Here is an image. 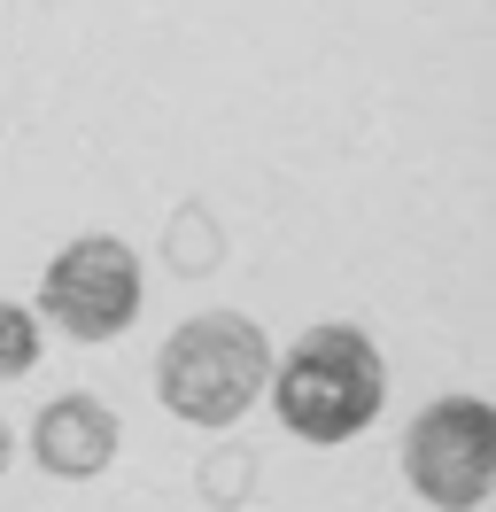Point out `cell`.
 Masks as SVG:
<instances>
[{"label": "cell", "instance_id": "52a82bcc", "mask_svg": "<svg viewBox=\"0 0 496 512\" xmlns=\"http://www.w3.org/2000/svg\"><path fill=\"white\" fill-rule=\"evenodd\" d=\"M194 497L210 512H241L256 497V450L248 443H225V450H202V466H194Z\"/></svg>", "mask_w": 496, "mask_h": 512}, {"label": "cell", "instance_id": "3957f363", "mask_svg": "<svg viewBox=\"0 0 496 512\" xmlns=\"http://www.w3.org/2000/svg\"><path fill=\"white\" fill-rule=\"evenodd\" d=\"M140 303H148V272H140V256L132 241L117 233H78V241H62L47 256V272H39V326H62V342H117L132 334L140 319Z\"/></svg>", "mask_w": 496, "mask_h": 512}, {"label": "cell", "instance_id": "277c9868", "mask_svg": "<svg viewBox=\"0 0 496 512\" xmlns=\"http://www.w3.org/2000/svg\"><path fill=\"white\" fill-rule=\"evenodd\" d=\"M403 481L434 512H481L496 489V412L481 396H434L403 427Z\"/></svg>", "mask_w": 496, "mask_h": 512}, {"label": "cell", "instance_id": "6da1fadb", "mask_svg": "<svg viewBox=\"0 0 496 512\" xmlns=\"http://www.w3.org/2000/svg\"><path fill=\"white\" fill-rule=\"evenodd\" d=\"M272 396L279 427L295 435V443L326 450V443H349V435H365L380 404H388V357L372 342L365 326L349 319H326V326H303L295 334V350L272 357Z\"/></svg>", "mask_w": 496, "mask_h": 512}, {"label": "cell", "instance_id": "7a4b0ae2", "mask_svg": "<svg viewBox=\"0 0 496 512\" xmlns=\"http://www.w3.org/2000/svg\"><path fill=\"white\" fill-rule=\"evenodd\" d=\"M272 334L248 319V311H202L179 319L155 350V404L186 427H233L248 419V404H264L272 381Z\"/></svg>", "mask_w": 496, "mask_h": 512}, {"label": "cell", "instance_id": "ba28073f", "mask_svg": "<svg viewBox=\"0 0 496 512\" xmlns=\"http://www.w3.org/2000/svg\"><path fill=\"white\" fill-rule=\"evenodd\" d=\"M39 350H47L39 311L31 303H0V381H24L31 365H39Z\"/></svg>", "mask_w": 496, "mask_h": 512}, {"label": "cell", "instance_id": "8992f818", "mask_svg": "<svg viewBox=\"0 0 496 512\" xmlns=\"http://www.w3.org/2000/svg\"><path fill=\"white\" fill-rule=\"evenodd\" d=\"M163 264H171L179 280H210V272H225V225H217L210 202H179V210L163 218Z\"/></svg>", "mask_w": 496, "mask_h": 512}, {"label": "cell", "instance_id": "5b68a950", "mask_svg": "<svg viewBox=\"0 0 496 512\" xmlns=\"http://www.w3.org/2000/svg\"><path fill=\"white\" fill-rule=\"evenodd\" d=\"M124 450V427L117 412L101 404V396H86V388H70V396H55V404H39V419H31V466L47 481H93L109 474Z\"/></svg>", "mask_w": 496, "mask_h": 512}, {"label": "cell", "instance_id": "9c48e42d", "mask_svg": "<svg viewBox=\"0 0 496 512\" xmlns=\"http://www.w3.org/2000/svg\"><path fill=\"white\" fill-rule=\"evenodd\" d=\"M16 466V435H8V419H0V474Z\"/></svg>", "mask_w": 496, "mask_h": 512}]
</instances>
